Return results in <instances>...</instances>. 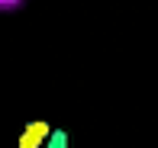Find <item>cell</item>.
Returning a JSON list of instances; mask_svg holds the SVG:
<instances>
[{"label": "cell", "instance_id": "obj_2", "mask_svg": "<svg viewBox=\"0 0 158 148\" xmlns=\"http://www.w3.org/2000/svg\"><path fill=\"white\" fill-rule=\"evenodd\" d=\"M42 148H68V132L64 129H52V135L45 138Z\"/></svg>", "mask_w": 158, "mask_h": 148}, {"label": "cell", "instance_id": "obj_1", "mask_svg": "<svg viewBox=\"0 0 158 148\" xmlns=\"http://www.w3.org/2000/svg\"><path fill=\"white\" fill-rule=\"evenodd\" d=\"M48 135H52V126L48 122H42V119L39 122H29L23 129V135H19V148H42Z\"/></svg>", "mask_w": 158, "mask_h": 148}]
</instances>
